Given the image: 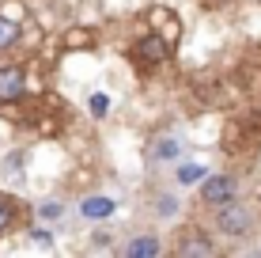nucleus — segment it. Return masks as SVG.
I'll return each instance as SVG.
<instances>
[{"label": "nucleus", "instance_id": "1", "mask_svg": "<svg viewBox=\"0 0 261 258\" xmlns=\"http://www.w3.org/2000/svg\"><path fill=\"white\" fill-rule=\"evenodd\" d=\"M212 224H216L220 236L235 239V243H239V239H250V236H254V209L242 205L239 198H231V201H223V205H216Z\"/></svg>", "mask_w": 261, "mask_h": 258}, {"label": "nucleus", "instance_id": "2", "mask_svg": "<svg viewBox=\"0 0 261 258\" xmlns=\"http://www.w3.org/2000/svg\"><path fill=\"white\" fill-rule=\"evenodd\" d=\"M201 201L204 205H223V201H231V198H239V179L235 175H204L201 182Z\"/></svg>", "mask_w": 261, "mask_h": 258}, {"label": "nucleus", "instance_id": "3", "mask_svg": "<svg viewBox=\"0 0 261 258\" xmlns=\"http://www.w3.org/2000/svg\"><path fill=\"white\" fill-rule=\"evenodd\" d=\"M23 91H27V73L19 65H4L0 68V103L23 99Z\"/></svg>", "mask_w": 261, "mask_h": 258}, {"label": "nucleus", "instance_id": "4", "mask_svg": "<svg viewBox=\"0 0 261 258\" xmlns=\"http://www.w3.org/2000/svg\"><path fill=\"white\" fill-rule=\"evenodd\" d=\"M163 254V243H159V236L144 232V236H133L129 243L121 247V258H159Z\"/></svg>", "mask_w": 261, "mask_h": 258}, {"label": "nucleus", "instance_id": "5", "mask_svg": "<svg viewBox=\"0 0 261 258\" xmlns=\"http://www.w3.org/2000/svg\"><path fill=\"white\" fill-rule=\"evenodd\" d=\"M174 251L182 258H208V254H216V243L204 232H197V228H193V232H186V239L174 247Z\"/></svg>", "mask_w": 261, "mask_h": 258}, {"label": "nucleus", "instance_id": "6", "mask_svg": "<svg viewBox=\"0 0 261 258\" xmlns=\"http://www.w3.org/2000/svg\"><path fill=\"white\" fill-rule=\"evenodd\" d=\"M148 159L151 163H178L182 159V140L178 137H155L148 145Z\"/></svg>", "mask_w": 261, "mask_h": 258}, {"label": "nucleus", "instance_id": "7", "mask_svg": "<svg viewBox=\"0 0 261 258\" xmlns=\"http://www.w3.org/2000/svg\"><path fill=\"white\" fill-rule=\"evenodd\" d=\"M114 209H118V201L110 194H91V198L80 201V217H87V220H106V217H114Z\"/></svg>", "mask_w": 261, "mask_h": 258}, {"label": "nucleus", "instance_id": "8", "mask_svg": "<svg viewBox=\"0 0 261 258\" xmlns=\"http://www.w3.org/2000/svg\"><path fill=\"white\" fill-rule=\"evenodd\" d=\"M137 53L140 61H148V65H159V61H167V53H170V46H167V38L163 34H148V38H140L137 42Z\"/></svg>", "mask_w": 261, "mask_h": 258}, {"label": "nucleus", "instance_id": "9", "mask_svg": "<svg viewBox=\"0 0 261 258\" xmlns=\"http://www.w3.org/2000/svg\"><path fill=\"white\" fill-rule=\"evenodd\" d=\"M151 205H155V217H159V220H174L178 213H182V201H178L174 194H167V190L155 194V201H151Z\"/></svg>", "mask_w": 261, "mask_h": 258}, {"label": "nucleus", "instance_id": "10", "mask_svg": "<svg viewBox=\"0 0 261 258\" xmlns=\"http://www.w3.org/2000/svg\"><path fill=\"white\" fill-rule=\"evenodd\" d=\"M204 175H208V171H204V163H178V167H174L178 186H197Z\"/></svg>", "mask_w": 261, "mask_h": 258}, {"label": "nucleus", "instance_id": "11", "mask_svg": "<svg viewBox=\"0 0 261 258\" xmlns=\"http://www.w3.org/2000/svg\"><path fill=\"white\" fill-rule=\"evenodd\" d=\"M15 38H19V23L8 19V15H0V50L15 46Z\"/></svg>", "mask_w": 261, "mask_h": 258}, {"label": "nucleus", "instance_id": "12", "mask_svg": "<svg viewBox=\"0 0 261 258\" xmlns=\"http://www.w3.org/2000/svg\"><path fill=\"white\" fill-rule=\"evenodd\" d=\"M38 217L46 220V224H57V220L65 217V201H42V205H38Z\"/></svg>", "mask_w": 261, "mask_h": 258}, {"label": "nucleus", "instance_id": "13", "mask_svg": "<svg viewBox=\"0 0 261 258\" xmlns=\"http://www.w3.org/2000/svg\"><path fill=\"white\" fill-rule=\"evenodd\" d=\"M12 220H15V201L8 198V194H0V232H4Z\"/></svg>", "mask_w": 261, "mask_h": 258}, {"label": "nucleus", "instance_id": "14", "mask_svg": "<svg viewBox=\"0 0 261 258\" xmlns=\"http://www.w3.org/2000/svg\"><path fill=\"white\" fill-rule=\"evenodd\" d=\"M31 236H34V243H53V236L46 232V228H34V232H31Z\"/></svg>", "mask_w": 261, "mask_h": 258}, {"label": "nucleus", "instance_id": "15", "mask_svg": "<svg viewBox=\"0 0 261 258\" xmlns=\"http://www.w3.org/2000/svg\"><path fill=\"white\" fill-rule=\"evenodd\" d=\"M91 243H95V247H110V232H95Z\"/></svg>", "mask_w": 261, "mask_h": 258}, {"label": "nucleus", "instance_id": "16", "mask_svg": "<svg viewBox=\"0 0 261 258\" xmlns=\"http://www.w3.org/2000/svg\"><path fill=\"white\" fill-rule=\"evenodd\" d=\"M91 110H95V114L106 110V99H102V95H95V99H91Z\"/></svg>", "mask_w": 261, "mask_h": 258}]
</instances>
